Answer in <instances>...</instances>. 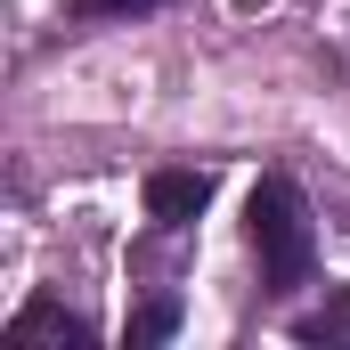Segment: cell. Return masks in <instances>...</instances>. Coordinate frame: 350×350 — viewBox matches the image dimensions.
<instances>
[{
	"instance_id": "obj_2",
	"label": "cell",
	"mask_w": 350,
	"mask_h": 350,
	"mask_svg": "<svg viewBox=\"0 0 350 350\" xmlns=\"http://www.w3.org/2000/svg\"><path fill=\"white\" fill-rule=\"evenodd\" d=\"M204 204H212V172H155L147 179V220H163V228H187Z\"/></svg>"
},
{
	"instance_id": "obj_1",
	"label": "cell",
	"mask_w": 350,
	"mask_h": 350,
	"mask_svg": "<svg viewBox=\"0 0 350 350\" xmlns=\"http://www.w3.org/2000/svg\"><path fill=\"white\" fill-rule=\"evenodd\" d=\"M245 228H253V253H261V285L269 293L310 285V269H318V228H310V204H301L293 179H261V187H253Z\"/></svg>"
},
{
	"instance_id": "obj_6",
	"label": "cell",
	"mask_w": 350,
	"mask_h": 350,
	"mask_svg": "<svg viewBox=\"0 0 350 350\" xmlns=\"http://www.w3.org/2000/svg\"><path fill=\"white\" fill-rule=\"evenodd\" d=\"M74 16H155L163 0H66Z\"/></svg>"
},
{
	"instance_id": "obj_5",
	"label": "cell",
	"mask_w": 350,
	"mask_h": 350,
	"mask_svg": "<svg viewBox=\"0 0 350 350\" xmlns=\"http://www.w3.org/2000/svg\"><path fill=\"white\" fill-rule=\"evenodd\" d=\"M172 334H179V301H172V293H155V301H139V310H131V350L172 342Z\"/></svg>"
},
{
	"instance_id": "obj_4",
	"label": "cell",
	"mask_w": 350,
	"mask_h": 350,
	"mask_svg": "<svg viewBox=\"0 0 350 350\" xmlns=\"http://www.w3.org/2000/svg\"><path fill=\"white\" fill-rule=\"evenodd\" d=\"M293 342H310V350H350V285H334L310 318H293Z\"/></svg>"
},
{
	"instance_id": "obj_3",
	"label": "cell",
	"mask_w": 350,
	"mask_h": 350,
	"mask_svg": "<svg viewBox=\"0 0 350 350\" xmlns=\"http://www.w3.org/2000/svg\"><path fill=\"white\" fill-rule=\"evenodd\" d=\"M8 334H16V342H90L98 326H90V318H74L66 301H49V293H33V301L16 310V326H8Z\"/></svg>"
}]
</instances>
